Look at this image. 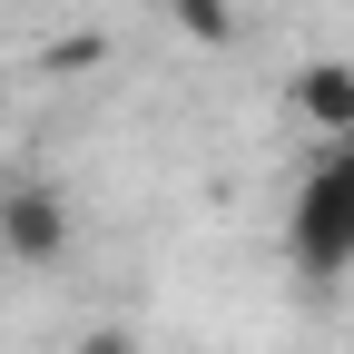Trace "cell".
<instances>
[{
    "instance_id": "3957f363",
    "label": "cell",
    "mask_w": 354,
    "mask_h": 354,
    "mask_svg": "<svg viewBox=\"0 0 354 354\" xmlns=\"http://www.w3.org/2000/svg\"><path fill=\"white\" fill-rule=\"evenodd\" d=\"M295 109L325 128V138H354V69H335V59H315L295 79Z\"/></svg>"
},
{
    "instance_id": "7a4b0ae2",
    "label": "cell",
    "mask_w": 354,
    "mask_h": 354,
    "mask_svg": "<svg viewBox=\"0 0 354 354\" xmlns=\"http://www.w3.org/2000/svg\"><path fill=\"white\" fill-rule=\"evenodd\" d=\"M0 246L30 256V266H59L69 256V207L50 187H10V197H0Z\"/></svg>"
},
{
    "instance_id": "277c9868",
    "label": "cell",
    "mask_w": 354,
    "mask_h": 354,
    "mask_svg": "<svg viewBox=\"0 0 354 354\" xmlns=\"http://www.w3.org/2000/svg\"><path fill=\"white\" fill-rule=\"evenodd\" d=\"M79 354H138V344H128V335H88Z\"/></svg>"
},
{
    "instance_id": "6da1fadb",
    "label": "cell",
    "mask_w": 354,
    "mask_h": 354,
    "mask_svg": "<svg viewBox=\"0 0 354 354\" xmlns=\"http://www.w3.org/2000/svg\"><path fill=\"white\" fill-rule=\"evenodd\" d=\"M295 256L315 266V276L354 266V138H335L305 167V187H295Z\"/></svg>"
}]
</instances>
